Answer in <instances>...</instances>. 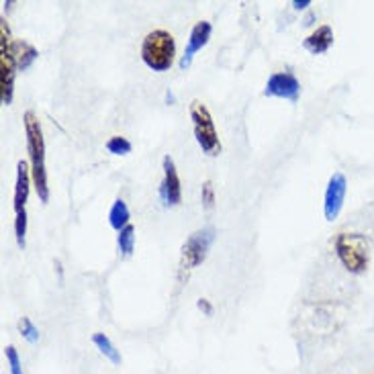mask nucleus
Returning a JSON list of instances; mask_svg holds the SVG:
<instances>
[{
	"label": "nucleus",
	"instance_id": "aec40b11",
	"mask_svg": "<svg viewBox=\"0 0 374 374\" xmlns=\"http://www.w3.org/2000/svg\"><path fill=\"white\" fill-rule=\"evenodd\" d=\"M4 356H6V362L10 366V374H25L23 373V364H21V358H19V352L15 346L4 347Z\"/></svg>",
	"mask_w": 374,
	"mask_h": 374
},
{
	"label": "nucleus",
	"instance_id": "2eb2a0df",
	"mask_svg": "<svg viewBox=\"0 0 374 374\" xmlns=\"http://www.w3.org/2000/svg\"><path fill=\"white\" fill-rule=\"evenodd\" d=\"M92 344L99 347V352H101L105 358H108L115 366L121 364V354H119V350L115 347V344L108 340V336H105V333H94V336H92Z\"/></svg>",
	"mask_w": 374,
	"mask_h": 374
},
{
	"label": "nucleus",
	"instance_id": "6e6552de",
	"mask_svg": "<svg viewBox=\"0 0 374 374\" xmlns=\"http://www.w3.org/2000/svg\"><path fill=\"white\" fill-rule=\"evenodd\" d=\"M161 168H164V180L160 185L161 201H164L166 207H176V205L182 203V185H180L176 164L170 156H164Z\"/></svg>",
	"mask_w": 374,
	"mask_h": 374
},
{
	"label": "nucleus",
	"instance_id": "0eeeda50",
	"mask_svg": "<svg viewBox=\"0 0 374 374\" xmlns=\"http://www.w3.org/2000/svg\"><path fill=\"white\" fill-rule=\"evenodd\" d=\"M347 194V178L342 172H336L325 188V196H323V215L327 221H336L346 203Z\"/></svg>",
	"mask_w": 374,
	"mask_h": 374
},
{
	"label": "nucleus",
	"instance_id": "39448f33",
	"mask_svg": "<svg viewBox=\"0 0 374 374\" xmlns=\"http://www.w3.org/2000/svg\"><path fill=\"white\" fill-rule=\"evenodd\" d=\"M15 57H13V39L6 21H0V88H2V105H10L15 96Z\"/></svg>",
	"mask_w": 374,
	"mask_h": 374
},
{
	"label": "nucleus",
	"instance_id": "f8f14e48",
	"mask_svg": "<svg viewBox=\"0 0 374 374\" xmlns=\"http://www.w3.org/2000/svg\"><path fill=\"white\" fill-rule=\"evenodd\" d=\"M331 45H333V29L329 27V25L317 27L303 41V48L313 55L325 54Z\"/></svg>",
	"mask_w": 374,
	"mask_h": 374
},
{
	"label": "nucleus",
	"instance_id": "9d476101",
	"mask_svg": "<svg viewBox=\"0 0 374 374\" xmlns=\"http://www.w3.org/2000/svg\"><path fill=\"white\" fill-rule=\"evenodd\" d=\"M211 23L209 21H199L194 27L190 29V35H188L187 41V50H185V55L180 57V70H187L188 66L192 64V57L199 54L211 39Z\"/></svg>",
	"mask_w": 374,
	"mask_h": 374
},
{
	"label": "nucleus",
	"instance_id": "4be33fe9",
	"mask_svg": "<svg viewBox=\"0 0 374 374\" xmlns=\"http://www.w3.org/2000/svg\"><path fill=\"white\" fill-rule=\"evenodd\" d=\"M309 4H311V0H294L293 2V6L296 8V10H305Z\"/></svg>",
	"mask_w": 374,
	"mask_h": 374
},
{
	"label": "nucleus",
	"instance_id": "1a4fd4ad",
	"mask_svg": "<svg viewBox=\"0 0 374 374\" xmlns=\"http://www.w3.org/2000/svg\"><path fill=\"white\" fill-rule=\"evenodd\" d=\"M264 94L272 99H285V101L296 103L301 94V82L291 72H274L268 78Z\"/></svg>",
	"mask_w": 374,
	"mask_h": 374
},
{
	"label": "nucleus",
	"instance_id": "20e7f679",
	"mask_svg": "<svg viewBox=\"0 0 374 374\" xmlns=\"http://www.w3.org/2000/svg\"><path fill=\"white\" fill-rule=\"evenodd\" d=\"M190 119H192V131H194V139H196L199 148L211 158L219 156L221 141H219V134L215 129L213 115L207 108V105H203L201 101H192L190 103Z\"/></svg>",
	"mask_w": 374,
	"mask_h": 374
},
{
	"label": "nucleus",
	"instance_id": "5701e85b",
	"mask_svg": "<svg viewBox=\"0 0 374 374\" xmlns=\"http://www.w3.org/2000/svg\"><path fill=\"white\" fill-rule=\"evenodd\" d=\"M199 309H205V313H207V315H211V313H213L211 305H209V303H207L205 299H201V301H199Z\"/></svg>",
	"mask_w": 374,
	"mask_h": 374
},
{
	"label": "nucleus",
	"instance_id": "f257e3e1",
	"mask_svg": "<svg viewBox=\"0 0 374 374\" xmlns=\"http://www.w3.org/2000/svg\"><path fill=\"white\" fill-rule=\"evenodd\" d=\"M25 135H27L29 160H31V178L33 187L37 190V196L41 203L50 201V187H48V168H45V139L41 131V123L35 117V113L27 110L23 117Z\"/></svg>",
	"mask_w": 374,
	"mask_h": 374
},
{
	"label": "nucleus",
	"instance_id": "9b49d317",
	"mask_svg": "<svg viewBox=\"0 0 374 374\" xmlns=\"http://www.w3.org/2000/svg\"><path fill=\"white\" fill-rule=\"evenodd\" d=\"M31 182H33V178H31V170H29L27 161L21 160L17 164V180H15V199H13V203H15V213L25 211V205H27L29 201V190H31Z\"/></svg>",
	"mask_w": 374,
	"mask_h": 374
},
{
	"label": "nucleus",
	"instance_id": "423d86ee",
	"mask_svg": "<svg viewBox=\"0 0 374 374\" xmlns=\"http://www.w3.org/2000/svg\"><path fill=\"white\" fill-rule=\"evenodd\" d=\"M215 240L213 227H205L194 231L182 245V266L185 270H192V268L201 266L207 260V254L211 250V243Z\"/></svg>",
	"mask_w": 374,
	"mask_h": 374
},
{
	"label": "nucleus",
	"instance_id": "6ab92c4d",
	"mask_svg": "<svg viewBox=\"0 0 374 374\" xmlns=\"http://www.w3.org/2000/svg\"><path fill=\"white\" fill-rule=\"evenodd\" d=\"M19 331H21V336L31 342V344H35V342H39V329L35 327V323L29 319V317H23V319L19 321Z\"/></svg>",
	"mask_w": 374,
	"mask_h": 374
},
{
	"label": "nucleus",
	"instance_id": "ddd939ff",
	"mask_svg": "<svg viewBox=\"0 0 374 374\" xmlns=\"http://www.w3.org/2000/svg\"><path fill=\"white\" fill-rule=\"evenodd\" d=\"M13 57H15V66L17 72H25L33 66V62L39 57V52L29 43V41H13Z\"/></svg>",
	"mask_w": 374,
	"mask_h": 374
},
{
	"label": "nucleus",
	"instance_id": "f3484780",
	"mask_svg": "<svg viewBox=\"0 0 374 374\" xmlns=\"http://www.w3.org/2000/svg\"><path fill=\"white\" fill-rule=\"evenodd\" d=\"M131 150H134V145L127 137L115 135L107 141V152L113 156H127V154H131Z\"/></svg>",
	"mask_w": 374,
	"mask_h": 374
},
{
	"label": "nucleus",
	"instance_id": "4468645a",
	"mask_svg": "<svg viewBox=\"0 0 374 374\" xmlns=\"http://www.w3.org/2000/svg\"><path fill=\"white\" fill-rule=\"evenodd\" d=\"M129 219H131V213H129V207L123 199H117L108 211V223L115 231H123L127 225H129Z\"/></svg>",
	"mask_w": 374,
	"mask_h": 374
},
{
	"label": "nucleus",
	"instance_id": "412c9836",
	"mask_svg": "<svg viewBox=\"0 0 374 374\" xmlns=\"http://www.w3.org/2000/svg\"><path fill=\"white\" fill-rule=\"evenodd\" d=\"M201 199H203V205H205V209H213L215 188H213V182H211V180H207V182L203 185V190H201Z\"/></svg>",
	"mask_w": 374,
	"mask_h": 374
},
{
	"label": "nucleus",
	"instance_id": "a211bd4d",
	"mask_svg": "<svg viewBox=\"0 0 374 374\" xmlns=\"http://www.w3.org/2000/svg\"><path fill=\"white\" fill-rule=\"evenodd\" d=\"M25 236H27V211L15 213V238L19 247H25Z\"/></svg>",
	"mask_w": 374,
	"mask_h": 374
},
{
	"label": "nucleus",
	"instance_id": "7ed1b4c3",
	"mask_svg": "<svg viewBox=\"0 0 374 374\" xmlns=\"http://www.w3.org/2000/svg\"><path fill=\"white\" fill-rule=\"evenodd\" d=\"M336 256L350 274H364L371 264V243L362 233H338Z\"/></svg>",
	"mask_w": 374,
	"mask_h": 374
},
{
	"label": "nucleus",
	"instance_id": "f03ea898",
	"mask_svg": "<svg viewBox=\"0 0 374 374\" xmlns=\"http://www.w3.org/2000/svg\"><path fill=\"white\" fill-rule=\"evenodd\" d=\"M176 57V41L172 33L156 29L143 37L141 43V59L154 72H168Z\"/></svg>",
	"mask_w": 374,
	"mask_h": 374
},
{
	"label": "nucleus",
	"instance_id": "dca6fc26",
	"mask_svg": "<svg viewBox=\"0 0 374 374\" xmlns=\"http://www.w3.org/2000/svg\"><path fill=\"white\" fill-rule=\"evenodd\" d=\"M117 243H119V252L121 256L129 258L134 254L135 250V227L129 223L123 231H119V238H117Z\"/></svg>",
	"mask_w": 374,
	"mask_h": 374
}]
</instances>
